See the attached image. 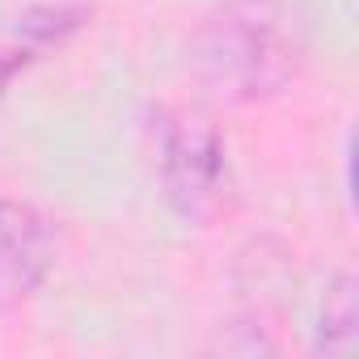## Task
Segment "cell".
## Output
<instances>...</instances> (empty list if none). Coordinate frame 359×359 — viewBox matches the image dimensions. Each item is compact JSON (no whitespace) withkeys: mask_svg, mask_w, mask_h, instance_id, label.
<instances>
[{"mask_svg":"<svg viewBox=\"0 0 359 359\" xmlns=\"http://www.w3.org/2000/svg\"><path fill=\"white\" fill-rule=\"evenodd\" d=\"M199 68L220 97L254 102L296 68V34L279 0H229L199 39Z\"/></svg>","mask_w":359,"mask_h":359,"instance_id":"cell-1","label":"cell"},{"mask_svg":"<svg viewBox=\"0 0 359 359\" xmlns=\"http://www.w3.org/2000/svg\"><path fill=\"white\" fill-rule=\"evenodd\" d=\"M55 266V237L39 208L0 199V313L39 296Z\"/></svg>","mask_w":359,"mask_h":359,"instance_id":"cell-2","label":"cell"},{"mask_svg":"<svg viewBox=\"0 0 359 359\" xmlns=\"http://www.w3.org/2000/svg\"><path fill=\"white\" fill-rule=\"evenodd\" d=\"M161 173L169 199L182 212H199L216 199L224 177V148L203 123H169L161 144Z\"/></svg>","mask_w":359,"mask_h":359,"instance_id":"cell-3","label":"cell"},{"mask_svg":"<svg viewBox=\"0 0 359 359\" xmlns=\"http://www.w3.org/2000/svg\"><path fill=\"white\" fill-rule=\"evenodd\" d=\"M355 279L351 275H338L330 287H325V300H321V325H317V346L330 351V355H346L355 346Z\"/></svg>","mask_w":359,"mask_h":359,"instance_id":"cell-4","label":"cell"},{"mask_svg":"<svg viewBox=\"0 0 359 359\" xmlns=\"http://www.w3.org/2000/svg\"><path fill=\"white\" fill-rule=\"evenodd\" d=\"M30 64V47H0V97H5V89H9V81L22 72Z\"/></svg>","mask_w":359,"mask_h":359,"instance_id":"cell-5","label":"cell"}]
</instances>
